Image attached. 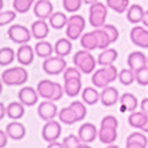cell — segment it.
<instances>
[{"label": "cell", "mask_w": 148, "mask_h": 148, "mask_svg": "<svg viewBox=\"0 0 148 148\" xmlns=\"http://www.w3.org/2000/svg\"><path fill=\"white\" fill-rule=\"evenodd\" d=\"M34 52H35V49H32L29 45H25V44L20 45L16 53L17 62L20 63L21 66H29L34 62V56H35Z\"/></svg>", "instance_id": "obj_16"}, {"label": "cell", "mask_w": 148, "mask_h": 148, "mask_svg": "<svg viewBox=\"0 0 148 148\" xmlns=\"http://www.w3.org/2000/svg\"><path fill=\"white\" fill-rule=\"evenodd\" d=\"M97 0H83V3H86V4H93V3H96Z\"/></svg>", "instance_id": "obj_54"}, {"label": "cell", "mask_w": 148, "mask_h": 148, "mask_svg": "<svg viewBox=\"0 0 148 148\" xmlns=\"http://www.w3.org/2000/svg\"><path fill=\"white\" fill-rule=\"evenodd\" d=\"M8 38L17 44H27L32 38V32L21 24H14L8 29Z\"/></svg>", "instance_id": "obj_6"}, {"label": "cell", "mask_w": 148, "mask_h": 148, "mask_svg": "<svg viewBox=\"0 0 148 148\" xmlns=\"http://www.w3.org/2000/svg\"><path fill=\"white\" fill-rule=\"evenodd\" d=\"M52 11H53V5L49 0H38L35 3L34 14L39 19H44V20L48 19L52 15Z\"/></svg>", "instance_id": "obj_14"}, {"label": "cell", "mask_w": 148, "mask_h": 148, "mask_svg": "<svg viewBox=\"0 0 148 148\" xmlns=\"http://www.w3.org/2000/svg\"><path fill=\"white\" fill-rule=\"evenodd\" d=\"M117 128L112 127H100L99 131V139L104 144H112L117 138Z\"/></svg>", "instance_id": "obj_25"}, {"label": "cell", "mask_w": 148, "mask_h": 148, "mask_svg": "<svg viewBox=\"0 0 148 148\" xmlns=\"http://www.w3.org/2000/svg\"><path fill=\"white\" fill-rule=\"evenodd\" d=\"M7 116L12 120H17L20 117L24 116V104L19 103V101H12L11 104H8L7 107Z\"/></svg>", "instance_id": "obj_26"}, {"label": "cell", "mask_w": 148, "mask_h": 148, "mask_svg": "<svg viewBox=\"0 0 148 148\" xmlns=\"http://www.w3.org/2000/svg\"><path fill=\"white\" fill-rule=\"evenodd\" d=\"M53 90H55V82L51 80H40L38 84V93L43 99H52L53 96Z\"/></svg>", "instance_id": "obj_21"}, {"label": "cell", "mask_w": 148, "mask_h": 148, "mask_svg": "<svg viewBox=\"0 0 148 148\" xmlns=\"http://www.w3.org/2000/svg\"><path fill=\"white\" fill-rule=\"evenodd\" d=\"M135 77H136V82L140 86H148V66L138 69L135 72Z\"/></svg>", "instance_id": "obj_41"}, {"label": "cell", "mask_w": 148, "mask_h": 148, "mask_svg": "<svg viewBox=\"0 0 148 148\" xmlns=\"http://www.w3.org/2000/svg\"><path fill=\"white\" fill-rule=\"evenodd\" d=\"M119 77V72H117V68L114 64H110V66L104 67L101 69H97L96 72L92 75V84L97 88H104L107 87L110 83L115 82V80Z\"/></svg>", "instance_id": "obj_1"}, {"label": "cell", "mask_w": 148, "mask_h": 148, "mask_svg": "<svg viewBox=\"0 0 148 148\" xmlns=\"http://www.w3.org/2000/svg\"><path fill=\"white\" fill-rule=\"evenodd\" d=\"M67 67V63L64 58L62 56H52V58H47L43 63V69L45 73L48 75H59L63 72Z\"/></svg>", "instance_id": "obj_7"}, {"label": "cell", "mask_w": 148, "mask_h": 148, "mask_svg": "<svg viewBox=\"0 0 148 148\" xmlns=\"http://www.w3.org/2000/svg\"><path fill=\"white\" fill-rule=\"evenodd\" d=\"M80 45H82L84 49H88V51H93L95 48H97V43H96V38L93 32H87L82 36V40H80Z\"/></svg>", "instance_id": "obj_34"}, {"label": "cell", "mask_w": 148, "mask_h": 148, "mask_svg": "<svg viewBox=\"0 0 148 148\" xmlns=\"http://www.w3.org/2000/svg\"><path fill=\"white\" fill-rule=\"evenodd\" d=\"M120 103H121V107H120L121 112H125V111L134 112L138 108V97L135 96L134 93H130V92L123 93L120 97Z\"/></svg>", "instance_id": "obj_20"}, {"label": "cell", "mask_w": 148, "mask_h": 148, "mask_svg": "<svg viewBox=\"0 0 148 148\" xmlns=\"http://www.w3.org/2000/svg\"><path fill=\"white\" fill-rule=\"evenodd\" d=\"M68 79H82V75H80V71L77 68H66L64 69V80Z\"/></svg>", "instance_id": "obj_46"}, {"label": "cell", "mask_w": 148, "mask_h": 148, "mask_svg": "<svg viewBox=\"0 0 148 148\" xmlns=\"http://www.w3.org/2000/svg\"><path fill=\"white\" fill-rule=\"evenodd\" d=\"M63 147L64 148H84L88 147L86 143H83L79 139V136H75V135H68L64 140H63Z\"/></svg>", "instance_id": "obj_37"}, {"label": "cell", "mask_w": 148, "mask_h": 148, "mask_svg": "<svg viewBox=\"0 0 148 148\" xmlns=\"http://www.w3.org/2000/svg\"><path fill=\"white\" fill-rule=\"evenodd\" d=\"M48 148H64V147H63V143L53 140V141H51V143L48 144Z\"/></svg>", "instance_id": "obj_50"}, {"label": "cell", "mask_w": 148, "mask_h": 148, "mask_svg": "<svg viewBox=\"0 0 148 148\" xmlns=\"http://www.w3.org/2000/svg\"><path fill=\"white\" fill-rule=\"evenodd\" d=\"M117 100H120L119 91L115 87H111V86L104 87L101 93H100V101H101V104L106 106V107H111V106L116 104Z\"/></svg>", "instance_id": "obj_12"}, {"label": "cell", "mask_w": 148, "mask_h": 148, "mask_svg": "<svg viewBox=\"0 0 148 148\" xmlns=\"http://www.w3.org/2000/svg\"><path fill=\"white\" fill-rule=\"evenodd\" d=\"M143 17H144V10L140 4H134L128 8L127 11V19L130 23L132 24H138L140 21H143Z\"/></svg>", "instance_id": "obj_22"}, {"label": "cell", "mask_w": 148, "mask_h": 148, "mask_svg": "<svg viewBox=\"0 0 148 148\" xmlns=\"http://www.w3.org/2000/svg\"><path fill=\"white\" fill-rule=\"evenodd\" d=\"M5 110H7V108L4 107V104L0 101V120H1V119L4 117V115L7 114V111H5Z\"/></svg>", "instance_id": "obj_51"}, {"label": "cell", "mask_w": 148, "mask_h": 148, "mask_svg": "<svg viewBox=\"0 0 148 148\" xmlns=\"http://www.w3.org/2000/svg\"><path fill=\"white\" fill-rule=\"evenodd\" d=\"M1 80L7 86H21L28 80V72L23 67L8 68L1 73Z\"/></svg>", "instance_id": "obj_2"}, {"label": "cell", "mask_w": 148, "mask_h": 148, "mask_svg": "<svg viewBox=\"0 0 148 148\" xmlns=\"http://www.w3.org/2000/svg\"><path fill=\"white\" fill-rule=\"evenodd\" d=\"M59 119H60V121H62V123L68 124V125L75 124L76 121H77L75 112L71 110V107L62 108V110H60V112H59Z\"/></svg>", "instance_id": "obj_35"}, {"label": "cell", "mask_w": 148, "mask_h": 148, "mask_svg": "<svg viewBox=\"0 0 148 148\" xmlns=\"http://www.w3.org/2000/svg\"><path fill=\"white\" fill-rule=\"evenodd\" d=\"M100 127H112V128H117L119 127V121L115 116L112 115H108V116H104L103 120H101V124Z\"/></svg>", "instance_id": "obj_45"}, {"label": "cell", "mask_w": 148, "mask_h": 148, "mask_svg": "<svg viewBox=\"0 0 148 148\" xmlns=\"http://www.w3.org/2000/svg\"><path fill=\"white\" fill-rule=\"evenodd\" d=\"M117 79L120 80V83L123 86H131L132 83L136 80V77H135V72L131 68H125V69H121L119 72V77Z\"/></svg>", "instance_id": "obj_38"}, {"label": "cell", "mask_w": 148, "mask_h": 148, "mask_svg": "<svg viewBox=\"0 0 148 148\" xmlns=\"http://www.w3.org/2000/svg\"><path fill=\"white\" fill-rule=\"evenodd\" d=\"M19 100L24 106H28V107H32L35 104L38 103L39 100V93L38 91H35L32 87H24L19 91Z\"/></svg>", "instance_id": "obj_15"}, {"label": "cell", "mask_w": 148, "mask_h": 148, "mask_svg": "<svg viewBox=\"0 0 148 148\" xmlns=\"http://www.w3.org/2000/svg\"><path fill=\"white\" fill-rule=\"evenodd\" d=\"M82 91V79H68L64 80V92L69 97L77 96Z\"/></svg>", "instance_id": "obj_23"}, {"label": "cell", "mask_w": 148, "mask_h": 148, "mask_svg": "<svg viewBox=\"0 0 148 148\" xmlns=\"http://www.w3.org/2000/svg\"><path fill=\"white\" fill-rule=\"evenodd\" d=\"M107 5L117 14H124L128 10L130 0H107Z\"/></svg>", "instance_id": "obj_36"}, {"label": "cell", "mask_w": 148, "mask_h": 148, "mask_svg": "<svg viewBox=\"0 0 148 148\" xmlns=\"http://www.w3.org/2000/svg\"><path fill=\"white\" fill-rule=\"evenodd\" d=\"M67 23H68V17L63 12H55L49 16V24L55 29H62L64 25H67Z\"/></svg>", "instance_id": "obj_30"}, {"label": "cell", "mask_w": 148, "mask_h": 148, "mask_svg": "<svg viewBox=\"0 0 148 148\" xmlns=\"http://www.w3.org/2000/svg\"><path fill=\"white\" fill-rule=\"evenodd\" d=\"M15 58H16L15 51L11 47H4V48L0 49V66L1 67L10 66L15 60Z\"/></svg>", "instance_id": "obj_32"}, {"label": "cell", "mask_w": 148, "mask_h": 148, "mask_svg": "<svg viewBox=\"0 0 148 148\" xmlns=\"http://www.w3.org/2000/svg\"><path fill=\"white\" fill-rule=\"evenodd\" d=\"M82 96H83L84 103L90 104V106L96 104L100 100V93L97 92V90H95V88H92V87H87V88H84Z\"/></svg>", "instance_id": "obj_31"}, {"label": "cell", "mask_w": 148, "mask_h": 148, "mask_svg": "<svg viewBox=\"0 0 148 148\" xmlns=\"http://www.w3.org/2000/svg\"><path fill=\"white\" fill-rule=\"evenodd\" d=\"M31 32H32V36L36 39H44L48 36L49 34V27L48 24L44 21V19H39V20L34 21L31 25Z\"/></svg>", "instance_id": "obj_17"}, {"label": "cell", "mask_w": 148, "mask_h": 148, "mask_svg": "<svg viewBox=\"0 0 148 148\" xmlns=\"http://www.w3.org/2000/svg\"><path fill=\"white\" fill-rule=\"evenodd\" d=\"M7 136H8L7 132L0 130V148H3L7 145Z\"/></svg>", "instance_id": "obj_48"}, {"label": "cell", "mask_w": 148, "mask_h": 148, "mask_svg": "<svg viewBox=\"0 0 148 148\" xmlns=\"http://www.w3.org/2000/svg\"><path fill=\"white\" fill-rule=\"evenodd\" d=\"M3 80H0V93H1V91H3Z\"/></svg>", "instance_id": "obj_56"}, {"label": "cell", "mask_w": 148, "mask_h": 148, "mask_svg": "<svg viewBox=\"0 0 148 148\" xmlns=\"http://www.w3.org/2000/svg\"><path fill=\"white\" fill-rule=\"evenodd\" d=\"M127 148H147L148 140L141 132H134L127 138Z\"/></svg>", "instance_id": "obj_18"}, {"label": "cell", "mask_w": 148, "mask_h": 148, "mask_svg": "<svg viewBox=\"0 0 148 148\" xmlns=\"http://www.w3.org/2000/svg\"><path fill=\"white\" fill-rule=\"evenodd\" d=\"M127 64H128V67L134 71V72H136L138 69H140V68H143V67L147 66L148 64V58L143 53V52L134 51V52H131V53L128 55Z\"/></svg>", "instance_id": "obj_10"}, {"label": "cell", "mask_w": 148, "mask_h": 148, "mask_svg": "<svg viewBox=\"0 0 148 148\" xmlns=\"http://www.w3.org/2000/svg\"><path fill=\"white\" fill-rule=\"evenodd\" d=\"M35 0H14V8L17 14H25L29 11Z\"/></svg>", "instance_id": "obj_39"}, {"label": "cell", "mask_w": 148, "mask_h": 148, "mask_svg": "<svg viewBox=\"0 0 148 148\" xmlns=\"http://www.w3.org/2000/svg\"><path fill=\"white\" fill-rule=\"evenodd\" d=\"M73 64L82 71L83 73H91L96 67V60L90 53L88 49L77 51L73 56Z\"/></svg>", "instance_id": "obj_3"}, {"label": "cell", "mask_w": 148, "mask_h": 148, "mask_svg": "<svg viewBox=\"0 0 148 148\" xmlns=\"http://www.w3.org/2000/svg\"><path fill=\"white\" fill-rule=\"evenodd\" d=\"M140 130H141V131H144L145 134H148V119H147V121H145V124L140 128Z\"/></svg>", "instance_id": "obj_53"}, {"label": "cell", "mask_w": 148, "mask_h": 148, "mask_svg": "<svg viewBox=\"0 0 148 148\" xmlns=\"http://www.w3.org/2000/svg\"><path fill=\"white\" fill-rule=\"evenodd\" d=\"M131 41L140 48H148V31L144 27H134L130 34Z\"/></svg>", "instance_id": "obj_9"}, {"label": "cell", "mask_w": 148, "mask_h": 148, "mask_svg": "<svg viewBox=\"0 0 148 148\" xmlns=\"http://www.w3.org/2000/svg\"><path fill=\"white\" fill-rule=\"evenodd\" d=\"M107 7L103 3H93L90 7V23L92 27L100 28L103 27L107 19Z\"/></svg>", "instance_id": "obj_4"}, {"label": "cell", "mask_w": 148, "mask_h": 148, "mask_svg": "<svg viewBox=\"0 0 148 148\" xmlns=\"http://www.w3.org/2000/svg\"><path fill=\"white\" fill-rule=\"evenodd\" d=\"M93 35H95V38H96V43H97V48L100 49H106L110 44H112L108 38V35L101 29V28H96L95 31H92Z\"/></svg>", "instance_id": "obj_33"}, {"label": "cell", "mask_w": 148, "mask_h": 148, "mask_svg": "<svg viewBox=\"0 0 148 148\" xmlns=\"http://www.w3.org/2000/svg\"><path fill=\"white\" fill-rule=\"evenodd\" d=\"M71 110L75 112L77 121L83 120V119L86 117V115H87V108H86V106H84L82 101H73V103H71Z\"/></svg>", "instance_id": "obj_40"}, {"label": "cell", "mask_w": 148, "mask_h": 148, "mask_svg": "<svg viewBox=\"0 0 148 148\" xmlns=\"http://www.w3.org/2000/svg\"><path fill=\"white\" fill-rule=\"evenodd\" d=\"M86 28V20L84 17L80 16V15H73L68 19V23H67V38L69 40H76L79 39V36L82 35L83 29Z\"/></svg>", "instance_id": "obj_5"}, {"label": "cell", "mask_w": 148, "mask_h": 148, "mask_svg": "<svg viewBox=\"0 0 148 148\" xmlns=\"http://www.w3.org/2000/svg\"><path fill=\"white\" fill-rule=\"evenodd\" d=\"M63 92H64V87L60 86V83H55V90H53V96H52V101L60 100L63 97Z\"/></svg>", "instance_id": "obj_47"}, {"label": "cell", "mask_w": 148, "mask_h": 148, "mask_svg": "<svg viewBox=\"0 0 148 148\" xmlns=\"http://www.w3.org/2000/svg\"><path fill=\"white\" fill-rule=\"evenodd\" d=\"M117 59V51L114 48H106L103 49V52L99 55L97 63L101 67H107L110 64H114V62Z\"/></svg>", "instance_id": "obj_24"}, {"label": "cell", "mask_w": 148, "mask_h": 148, "mask_svg": "<svg viewBox=\"0 0 148 148\" xmlns=\"http://www.w3.org/2000/svg\"><path fill=\"white\" fill-rule=\"evenodd\" d=\"M38 115H39V117H40L41 120H47V121L52 120L56 115H59L58 114V107L52 103V100H49V101H43V103L39 104Z\"/></svg>", "instance_id": "obj_11"}, {"label": "cell", "mask_w": 148, "mask_h": 148, "mask_svg": "<svg viewBox=\"0 0 148 148\" xmlns=\"http://www.w3.org/2000/svg\"><path fill=\"white\" fill-rule=\"evenodd\" d=\"M103 29L106 34L108 35V38H110L111 43H115V41L119 39V31H117V28L115 25H111V24H104L103 27H100Z\"/></svg>", "instance_id": "obj_42"}, {"label": "cell", "mask_w": 148, "mask_h": 148, "mask_svg": "<svg viewBox=\"0 0 148 148\" xmlns=\"http://www.w3.org/2000/svg\"><path fill=\"white\" fill-rule=\"evenodd\" d=\"M96 135H97L96 127H95V124H91V123L83 124L82 127L79 128V132H77L79 139L83 143H86V144L92 143V141L96 139Z\"/></svg>", "instance_id": "obj_13"}, {"label": "cell", "mask_w": 148, "mask_h": 148, "mask_svg": "<svg viewBox=\"0 0 148 148\" xmlns=\"http://www.w3.org/2000/svg\"><path fill=\"white\" fill-rule=\"evenodd\" d=\"M62 134V127H60V124L55 120H48L45 123V125L43 127V131H41V136L44 139L45 141H51L53 140H58V138Z\"/></svg>", "instance_id": "obj_8"}, {"label": "cell", "mask_w": 148, "mask_h": 148, "mask_svg": "<svg viewBox=\"0 0 148 148\" xmlns=\"http://www.w3.org/2000/svg\"><path fill=\"white\" fill-rule=\"evenodd\" d=\"M148 119V115H145L143 111H134L130 117H128V123L134 128H141L145 124Z\"/></svg>", "instance_id": "obj_28"}, {"label": "cell", "mask_w": 148, "mask_h": 148, "mask_svg": "<svg viewBox=\"0 0 148 148\" xmlns=\"http://www.w3.org/2000/svg\"><path fill=\"white\" fill-rule=\"evenodd\" d=\"M63 5L68 12H76L82 7V0H63Z\"/></svg>", "instance_id": "obj_44"}, {"label": "cell", "mask_w": 148, "mask_h": 148, "mask_svg": "<svg viewBox=\"0 0 148 148\" xmlns=\"http://www.w3.org/2000/svg\"><path fill=\"white\" fill-rule=\"evenodd\" d=\"M55 51L53 47H52L51 43L48 41H39L38 44H35V52H36V55L39 58H49L52 55V52Z\"/></svg>", "instance_id": "obj_29"}, {"label": "cell", "mask_w": 148, "mask_h": 148, "mask_svg": "<svg viewBox=\"0 0 148 148\" xmlns=\"http://www.w3.org/2000/svg\"><path fill=\"white\" fill-rule=\"evenodd\" d=\"M140 110L144 112L145 115H148V99H143L140 103Z\"/></svg>", "instance_id": "obj_49"}, {"label": "cell", "mask_w": 148, "mask_h": 148, "mask_svg": "<svg viewBox=\"0 0 148 148\" xmlns=\"http://www.w3.org/2000/svg\"><path fill=\"white\" fill-rule=\"evenodd\" d=\"M7 132L8 138L14 139V140H21V139L25 136V127L21 123H17V121H12L7 125Z\"/></svg>", "instance_id": "obj_19"}, {"label": "cell", "mask_w": 148, "mask_h": 148, "mask_svg": "<svg viewBox=\"0 0 148 148\" xmlns=\"http://www.w3.org/2000/svg\"><path fill=\"white\" fill-rule=\"evenodd\" d=\"M143 24L148 28V10L144 12V17H143Z\"/></svg>", "instance_id": "obj_52"}, {"label": "cell", "mask_w": 148, "mask_h": 148, "mask_svg": "<svg viewBox=\"0 0 148 148\" xmlns=\"http://www.w3.org/2000/svg\"><path fill=\"white\" fill-rule=\"evenodd\" d=\"M16 19V14L14 11H4L0 12V27L1 25H7L10 24L11 21H14Z\"/></svg>", "instance_id": "obj_43"}, {"label": "cell", "mask_w": 148, "mask_h": 148, "mask_svg": "<svg viewBox=\"0 0 148 148\" xmlns=\"http://www.w3.org/2000/svg\"><path fill=\"white\" fill-rule=\"evenodd\" d=\"M3 5H4L3 0H0V12H1V10H3Z\"/></svg>", "instance_id": "obj_55"}, {"label": "cell", "mask_w": 148, "mask_h": 148, "mask_svg": "<svg viewBox=\"0 0 148 148\" xmlns=\"http://www.w3.org/2000/svg\"><path fill=\"white\" fill-rule=\"evenodd\" d=\"M55 52L58 56H62V58H64V56H68L69 53H71V51H72V44H71V41H69V39H59L58 41H56L55 44Z\"/></svg>", "instance_id": "obj_27"}]
</instances>
